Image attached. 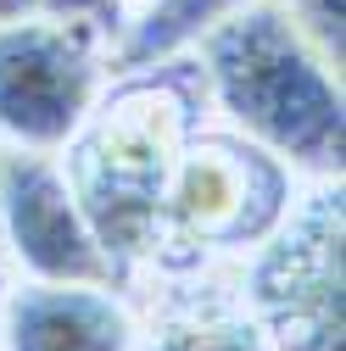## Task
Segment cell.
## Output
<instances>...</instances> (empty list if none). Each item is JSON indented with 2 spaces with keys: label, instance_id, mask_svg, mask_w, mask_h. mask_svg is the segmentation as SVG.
<instances>
[{
  "label": "cell",
  "instance_id": "cell-4",
  "mask_svg": "<svg viewBox=\"0 0 346 351\" xmlns=\"http://www.w3.org/2000/svg\"><path fill=\"white\" fill-rule=\"evenodd\" d=\"M112 84V34L78 17L0 23V145L62 156Z\"/></svg>",
  "mask_w": 346,
  "mask_h": 351
},
{
  "label": "cell",
  "instance_id": "cell-6",
  "mask_svg": "<svg viewBox=\"0 0 346 351\" xmlns=\"http://www.w3.org/2000/svg\"><path fill=\"white\" fill-rule=\"evenodd\" d=\"M0 245L34 285L117 290V268L84 223L56 156L0 145Z\"/></svg>",
  "mask_w": 346,
  "mask_h": 351
},
{
  "label": "cell",
  "instance_id": "cell-7",
  "mask_svg": "<svg viewBox=\"0 0 346 351\" xmlns=\"http://www.w3.org/2000/svg\"><path fill=\"white\" fill-rule=\"evenodd\" d=\"M140 324L117 290L17 285L0 295V351H135Z\"/></svg>",
  "mask_w": 346,
  "mask_h": 351
},
{
  "label": "cell",
  "instance_id": "cell-11",
  "mask_svg": "<svg viewBox=\"0 0 346 351\" xmlns=\"http://www.w3.org/2000/svg\"><path fill=\"white\" fill-rule=\"evenodd\" d=\"M12 17H78V23H95V28H123L117 17V0H0V23Z\"/></svg>",
  "mask_w": 346,
  "mask_h": 351
},
{
  "label": "cell",
  "instance_id": "cell-9",
  "mask_svg": "<svg viewBox=\"0 0 346 351\" xmlns=\"http://www.w3.org/2000/svg\"><path fill=\"white\" fill-rule=\"evenodd\" d=\"M140 351H268L263 329L235 301H173Z\"/></svg>",
  "mask_w": 346,
  "mask_h": 351
},
{
  "label": "cell",
  "instance_id": "cell-5",
  "mask_svg": "<svg viewBox=\"0 0 346 351\" xmlns=\"http://www.w3.org/2000/svg\"><path fill=\"white\" fill-rule=\"evenodd\" d=\"M290 206V173L240 134H190L162 195L157 268H196L218 251H257Z\"/></svg>",
  "mask_w": 346,
  "mask_h": 351
},
{
  "label": "cell",
  "instance_id": "cell-3",
  "mask_svg": "<svg viewBox=\"0 0 346 351\" xmlns=\"http://www.w3.org/2000/svg\"><path fill=\"white\" fill-rule=\"evenodd\" d=\"M341 229V179H324L290 201L274 234L251 251L240 306L268 351H346Z\"/></svg>",
  "mask_w": 346,
  "mask_h": 351
},
{
  "label": "cell",
  "instance_id": "cell-12",
  "mask_svg": "<svg viewBox=\"0 0 346 351\" xmlns=\"http://www.w3.org/2000/svg\"><path fill=\"white\" fill-rule=\"evenodd\" d=\"M151 6H162V0H117V17H123V12L140 17V12H151Z\"/></svg>",
  "mask_w": 346,
  "mask_h": 351
},
{
  "label": "cell",
  "instance_id": "cell-1",
  "mask_svg": "<svg viewBox=\"0 0 346 351\" xmlns=\"http://www.w3.org/2000/svg\"><path fill=\"white\" fill-rule=\"evenodd\" d=\"M196 134V101L173 73H123L106 84L95 112L67 140L62 179L90 234L112 256L117 285L135 268H157L162 251V195Z\"/></svg>",
  "mask_w": 346,
  "mask_h": 351
},
{
  "label": "cell",
  "instance_id": "cell-2",
  "mask_svg": "<svg viewBox=\"0 0 346 351\" xmlns=\"http://www.w3.org/2000/svg\"><path fill=\"white\" fill-rule=\"evenodd\" d=\"M196 45L207 95L224 112L229 134L274 156L285 173H308L313 184L341 179V73L313 56V45L279 12V0H251L235 17L212 23Z\"/></svg>",
  "mask_w": 346,
  "mask_h": 351
},
{
  "label": "cell",
  "instance_id": "cell-8",
  "mask_svg": "<svg viewBox=\"0 0 346 351\" xmlns=\"http://www.w3.org/2000/svg\"><path fill=\"white\" fill-rule=\"evenodd\" d=\"M240 6H251V0H162V6L128 17L112 39V73H146L168 56H179L212 23L235 17Z\"/></svg>",
  "mask_w": 346,
  "mask_h": 351
},
{
  "label": "cell",
  "instance_id": "cell-10",
  "mask_svg": "<svg viewBox=\"0 0 346 351\" xmlns=\"http://www.w3.org/2000/svg\"><path fill=\"white\" fill-rule=\"evenodd\" d=\"M279 12L290 17V28L313 45V56L341 73V34H346V12L341 0H279Z\"/></svg>",
  "mask_w": 346,
  "mask_h": 351
}]
</instances>
